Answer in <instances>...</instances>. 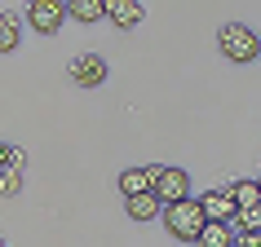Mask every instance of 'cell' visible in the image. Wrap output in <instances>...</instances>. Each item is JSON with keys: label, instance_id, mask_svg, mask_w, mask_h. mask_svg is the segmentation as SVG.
<instances>
[{"label": "cell", "instance_id": "cell-11", "mask_svg": "<svg viewBox=\"0 0 261 247\" xmlns=\"http://www.w3.org/2000/svg\"><path fill=\"white\" fill-rule=\"evenodd\" d=\"M67 18H75V22H102L107 18V0H67Z\"/></svg>", "mask_w": 261, "mask_h": 247}, {"label": "cell", "instance_id": "cell-14", "mask_svg": "<svg viewBox=\"0 0 261 247\" xmlns=\"http://www.w3.org/2000/svg\"><path fill=\"white\" fill-rule=\"evenodd\" d=\"M234 234H261V207H248L234 217Z\"/></svg>", "mask_w": 261, "mask_h": 247}, {"label": "cell", "instance_id": "cell-7", "mask_svg": "<svg viewBox=\"0 0 261 247\" xmlns=\"http://www.w3.org/2000/svg\"><path fill=\"white\" fill-rule=\"evenodd\" d=\"M155 181H160V168H124L120 172V194L124 199H138V194H155Z\"/></svg>", "mask_w": 261, "mask_h": 247}, {"label": "cell", "instance_id": "cell-3", "mask_svg": "<svg viewBox=\"0 0 261 247\" xmlns=\"http://www.w3.org/2000/svg\"><path fill=\"white\" fill-rule=\"evenodd\" d=\"M62 18H67V0H31L27 5V22L40 36H58L62 31Z\"/></svg>", "mask_w": 261, "mask_h": 247}, {"label": "cell", "instance_id": "cell-12", "mask_svg": "<svg viewBox=\"0 0 261 247\" xmlns=\"http://www.w3.org/2000/svg\"><path fill=\"white\" fill-rule=\"evenodd\" d=\"M230 194H234V203H239V212H248V207H261V181H234L230 186Z\"/></svg>", "mask_w": 261, "mask_h": 247}, {"label": "cell", "instance_id": "cell-16", "mask_svg": "<svg viewBox=\"0 0 261 247\" xmlns=\"http://www.w3.org/2000/svg\"><path fill=\"white\" fill-rule=\"evenodd\" d=\"M234 247H261V234H239V238H234Z\"/></svg>", "mask_w": 261, "mask_h": 247}, {"label": "cell", "instance_id": "cell-19", "mask_svg": "<svg viewBox=\"0 0 261 247\" xmlns=\"http://www.w3.org/2000/svg\"><path fill=\"white\" fill-rule=\"evenodd\" d=\"M0 247H5V238H0Z\"/></svg>", "mask_w": 261, "mask_h": 247}, {"label": "cell", "instance_id": "cell-8", "mask_svg": "<svg viewBox=\"0 0 261 247\" xmlns=\"http://www.w3.org/2000/svg\"><path fill=\"white\" fill-rule=\"evenodd\" d=\"M107 18L120 31H133L142 18H146V5H142V0H107Z\"/></svg>", "mask_w": 261, "mask_h": 247}, {"label": "cell", "instance_id": "cell-5", "mask_svg": "<svg viewBox=\"0 0 261 247\" xmlns=\"http://www.w3.org/2000/svg\"><path fill=\"white\" fill-rule=\"evenodd\" d=\"M155 199L160 203H181V199H191V172H181V168H160V181H155Z\"/></svg>", "mask_w": 261, "mask_h": 247}, {"label": "cell", "instance_id": "cell-2", "mask_svg": "<svg viewBox=\"0 0 261 247\" xmlns=\"http://www.w3.org/2000/svg\"><path fill=\"white\" fill-rule=\"evenodd\" d=\"M217 49H221V57H230V62H257L261 36L252 27H244V22H226V27L217 31Z\"/></svg>", "mask_w": 261, "mask_h": 247}, {"label": "cell", "instance_id": "cell-9", "mask_svg": "<svg viewBox=\"0 0 261 247\" xmlns=\"http://www.w3.org/2000/svg\"><path fill=\"white\" fill-rule=\"evenodd\" d=\"M124 212L133 221H155V217H164V203L155 194H138V199H124Z\"/></svg>", "mask_w": 261, "mask_h": 247}, {"label": "cell", "instance_id": "cell-20", "mask_svg": "<svg viewBox=\"0 0 261 247\" xmlns=\"http://www.w3.org/2000/svg\"><path fill=\"white\" fill-rule=\"evenodd\" d=\"M257 181H261V177H257Z\"/></svg>", "mask_w": 261, "mask_h": 247}, {"label": "cell", "instance_id": "cell-4", "mask_svg": "<svg viewBox=\"0 0 261 247\" xmlns=\"http://www.w3.org/2000/svg\"><path fill=\"white\" fill-rule=\"evenodd\" d=\"M111 67H107V57L102 53H80V57H71V80L80 84V88H97V84H107Z\"/></svg>", "mask_w": 261, "mask_h": 247}, {"label": "cell", "instance_id": "cell-15", "mask_svg": "<svg viewBox=\"0 0 261 247\" xmlns=\"http://www.w3.org/2000/svg\"><path fill=\"white\" fill-rule=\"evenodd\" d=\"M22 190V172H5L0 177V194H18Z\"/></svg>", "mask_w": 261, "mask_h": 247}, {"label": "cell", "instance_id": "cell-10", "mask_svg": "<svg viewBox=\"0 0 261 247\" xmlns=\"http://www.w3.org/2000/svg\"><path fill=\"white\" fill-rule=\"evenodd\" d=\"M234 225H217V221H208L204 225V234L195 238V247H234Z\"/></svg>", "mask_w": 261, "mask_h": 247}, {"label": "cell", "instance_id": "cell-18", "mask_svg": "<svg viewBox=\"0 0 261 247\" xmlns=\"http://www.w3.org/2000/svg\"><path fill=\"white\" fill-rule=\"evenodd\" d=\"M0 177H5V168H0Z\"/></svg>", "mask_w": 261, "mask_h": 247}, {"label": "cell", "instance_id": "cell-6", "mask_svg": "<svg viewBox=\"0 0 261 247\" xmlns=\"http://www.w3.org/2000/svg\"><path fill=\"white\" fill-rule=\"evenodd\" d=\"M199 207H204V217L217 221V225H234V217H239V203H234L230 190H208V194H199Z\"/></svg>", "mask_w": 261, "mask_h": 247}, {"label": "cell", "instance_id": "cell-13", "mask_svg": "<svg viewBox=\"0 0 261 247\" xmlns=\"http://www.w3.org/2000/svg\"><path fill=\"white\" fill-rule=\"evenodd\" d=\"M14 49H18V22L0 14V53H14Z\"/></svg>", "mask_w": 261, "mask_h": 247}, {"label": "cell", "instance_id": "cell-17", "mask_svg": "<svg viewBox=\"0 0 261 247\" xmlns=\"http://www.w3.org/2000/svg\"><path fill=\"white\" fill-rule=\"evenodd\" d=\"M9 164H14V146H5V141H0V168L9 172Z\"/></svg>", "mask_w": 261, "mask_h": 247}, {"label": "cell", "instance_id": "cell-1", "mask_svg": "<svg viewBox=\"0 0 261 247\" xmlns=\"http://www.w3.org/2000/svg\"><path fill=\"white\" fill-rule=\"evenodd\" d=\"M164 225H168L173 238L195 243V238L204 234L208 217H204V207H199V199H181V203H168V207H164Z\"/></svg>", "mask_w": 261, "mask_h": 247}]
</instances>
